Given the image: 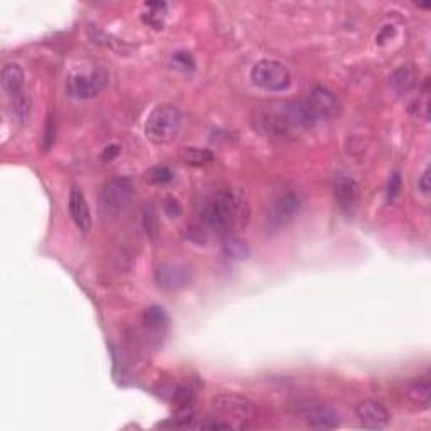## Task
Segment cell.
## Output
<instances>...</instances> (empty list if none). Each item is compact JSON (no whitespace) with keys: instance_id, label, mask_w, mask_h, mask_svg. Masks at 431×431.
Returning a JSON list of instances; mask_svg holds the SVG:
<instances>
[{"instance_id":"6da1fadb","label":"cell","mask_w":431,"mask_h":431,"mask_svg":"<svg viewBox=\"0 0 431 431\" xmlns=\"http://www.w3.org/2000/svg\"><path fill=\"white\" fill-rule=\"evenodd\" d=\"M248 199L240 191L219 189L211 194L200 206L199 216L209 229L217 234H236L249 223Z\"/></svg>"},{"instance_id":"7a4b0ae2","label":"cell","mask_w":431,"mask_h":431,"mask_svg":"<svg viewBox=\"0 0 431 431\" xmlns=\"http://www.w3.org/2000/svg\"><path fill=\"white\" fill-rule=\"evenodd\" d=\"M182 127V113L175 104H157L145 121V135L152 144L167 145L177 138Z\"/></svg>"},{"instance_id":"3957f363","label":"cell","mask_w":431,"mask_h":431,"mask_svg":"<svg viewBox=\"0 0 431 431\" xmlns=\"http://www.w3.org/2000/svg\"><path fill=\"white\" fill-rule=\"evenodd\" d=\"M212 409L216 416L228 423L231 428L242 430L248 428L249 421L254 418V404L248 397L224 392L212 399Z\"/></svg>"},{"instance_id":"277c9868","label":"cell","mask_w":431,"mask_h":431,"mask_svg":"<svg viewBox=\"0 0 431 431\" xmlns=\"http://www.w3.org/2000/svg\"><path fill=\"white\" fill-rule=\"evenodd\" d=\"M132 194V181L127 177H116L104 184L98 198V209L103 219L111 221L120 216V212L128 206Z\"/></svg>"},{"instance_id":"5b68a950","label":"cell","mask_w":431,"mask_h":431,"mask_svg":"<svg viewBox=\"0 0 431 431\" xmlns=\"http://www.w3.org/2000/svg\"><path fill=\"white\" fill-rule=\"evenodd\" d=\"M251 81L258 88L271 93L288 90L292 86V74L283 62L275 60H261L251 68Z\"/></svg>"},{"instance_id":"8992f818","label":"cell","mask_w":431,"mask_h":431,"mask_svg":"<svg viewBox=\"0 0 431 431\" xmlns=\"http://www.w3.org/2000/svg\"><path fill=\"white\" fill-rule=\"evenodd\" d=\"M296 414L307 421L310 428L334 430L338 426V414L329 406L317 401H303L296 406Z\"/></svg>"},{"instance_id":"52a82bcc","label":"cell","mask_w":431,"mask_h":431,"mask_svg":"<svg viewBox=\"0 0 431 431\" xmlns=\"http://www.w3.org/2000/svg\"><path fill=\"white\" fill-rule=\"evenodd\" d=\"M334 194H336V203L338 209L347 217H353L357 212L359 204H361V189L359 184L349 175H341L334 184Z\"/></svg>"},{"instance_id":"ba28073f","label":"cell","mask_w":431,"mask_h":431,"mask_svg":"<svg viewBox=\"0 0 431 431\" xmlns=\"http://www.w3.org/2000/svg\"><path fill=\"white\" fill-rule=\"evenodd\" d=\"M107 85V76L102 71L96 73H76L68 79V91L71 96L79 100L93 98Z\"/></svg>"},{"instance_id":"9c48e42d","label":"cell","mask_w":431,"mask_h":431,"mask_svg":"<svg viewBox=\"0 0 431 431\" xmlns=\"http://www.w3.org/2000/svg\"><path fill=\"white\" fill-rule=\"evenodd\" d=\"M300 207H302V199H300L296 192H283L271 203L270 216L268 217H270L271 224L278 226V228L280 226H287L295 219L296 214L300 212Z\"/></svg>"},{"instance_id":"30bf717a","label":"cell","mask_w":431,"mask_h":431,"mask_svg":"<svg viewBox=\"0 0 431 431\" xmlns=\"http://www.w3.org/2000/svg\"><path fill=\"white\" fill-rule=\"evenodd\" d=\"M317 118H337L342 111V103L334 91L325 86H315L307 98Z\"/></svg>"},{"instance_id":"8fae6325","label":"cell","mask_w":431,"mask_h":431,"mask_svg":"<svg viewBox=\"0 0 431 431\" xmlns=\"http://www.w3.org/2000/svg\"><path fill=\"white\" fill-rule=\"evenodd\" d=\"M359 421L367 430H383L391 423V411L381 401L364 399L355 408Z\"/></svg>"},{"instance_id":"7c38bea8","label":"cell","mask_w":431,"mask_h":431,"mask_svg":"<svg viewBox=\"0 0 431 431\" xmlns=\"http://www.w3.org/2000/svg\"><path fill=\"white\" fill-rule=\"evenodd\" d=\"M68 207H69L71 219L74 221V224L78 226V229H81L83 233L90 231L91 224H93V219H91L90 206H88L86 198L81 189H78V187L71 189Z\"/></svg>"},{"instance_id":"4fadbf2b","label":"cell","mask_w":431,"mask_h":431,"mask_svg":"<svg viewBox=\"0 0 431 431\" xmlns=\"http://www.w3.org/2000/svg\"><path fill=\"white\" fill-rule=\"evenodd\" d=\"M156 278L158 287L165 288V290H179L189 282V275H187L186 268L174 265V263H167V265L158 268Z\"/></svg>"},{"instance_id":"5bb4252c","label":"cell","mask_w":431,"mask_h":431,"mask_svg":"<svg viewBox=\"0 0 431 431\" xmlns=\"http://www.w3.org/2000/svg\"><path fill=\"white\" fill-rule=\"evenodd\" d=\"M418 79H420V74H418L416 68L413 64H403L392 71V74L389 76V85L397 95H404L416 88Z\"/></svg>"},{"instance_id":"9a60e30c","label":"cell","mask_w":431,"mask_h":431,"mask_svg":"<svg viewBox=\"0 0 431 431\" xmlns=\"http://www.w3.org/2000/svg\"><path fill=\"white\" fill-rule=\"evenodd\" d=\"M0 81H2V88L11 96L19 95L24 86V71L18 62H9L2 68V74H0Z\"/></svg>"},{"instance_id":"2e32d148","label":"cell","mask_w":431,"mask_h":431,"mask_svg":"<svg viewBox=\"0 0 431 431\" xmlns=\"http://www.w3.org/2000/svg\"><path fill=\"white\" fill-rule=\"evenodd\" d=\"M406 396H408V399L411 401L413 404H416L418 408L428 409L431 404L430 379L425 378L420 381H414V383H411L408 388H406Z\"/></svg>"},{"instance_id":"e0dca14e","label":"cell","mask_w":431,"mask_h":431,"mask_svg":"<svg viewBox=\"0 0 431 431\" xmlns=\"http://www.w3.org/2000/svg\"><path fill=\"white\" fill-rule=\"evenodd\" d=\"M223 251L226 256L233 259V261H245V259L251 256L249 246L241 238H238L236 234L223 236Z\"/></svg>"},{"instance_id":"ac0fdd59","label":"cell","mask_w":431,"mask_h":431,"mask_svg":"<svg viewBox=\"0 0 431 431\" xmlns=\"http://www.w3.org/2000/svg\"><path fill=\"white\" fill-rule=\"evenodd\" d=\"M182 162L191 167H204L214 162V153L207 149L200 147H184L181 150Z\"/></svg>"},{"instance_id":"d6986e66","label":"cell","mask_w":431,"mask_h":431,"mask_svg":"<svg viewBox=\"0 0 431 431\" xmlns=\"http://www.w3.org/2000/svg\"><path fill=\"white\" fill-rule=\"evenodd\" d=\"M144 324L149 330L160 332V330H164L167 327V324H169V315H167V312L162 307L152 305V307L145 308Z\"/></svg>"},{"instance_id":"ffe728a7","label":"cell","mask_w":431,"mask_h":431,"mask_svg":"<svg viewBox=\"0 0 431 431\" xmlns=\"http://www.w3.org/2000/svg\"><path fill=\"white\" fill-rule=\"evenodd\" d=\"M31 96L24 91H20L19 95L12 96V116L19 121V123H26L31 115Z\"/></svg>"},{"instance_id":"44dd1931","label":"cell","mask_w":431,"mask_h":431,"mask_svg":"<svg viewBox=\"0 0 431 431\" xmlns=\"http://www.w3.org/2000/svg\"><path fill=\"white\" fill-rule=\"evenodd\" d=\"M145 9H149V14H144V20L149 26L162 29L164 27V11L167 9V4L164 2H150L145 4Z\"/></svg>"},{"instance_id":"7402d4cb","label":"cell","mask_w":431,"mask_h":431,"mask_svg":"<svg viewBox=\"0 0 431 431\" xmlns=\"http://www.w3.org/2000/svg\"><path fill=\"white\" fill-rule=\"evenodd\" d=\"M409 113L414 116V118H420L428 121L430 118V95L428 91L425 90V93L421 96H418L414 102L409 104Z\"/></svg>"},{"instance_id":"603a6c76","label":"cell","mask_w":431,"mask_h":431,"mask_svg":"<svg viewBox=\"0 0 431 431\" xmlns=\"http://www.w3.org/2000/svg\"><path fill=\"white\" fill-rule=\"evenodd\" d=\"M172 179H174V172L167 165L153 167V169H150L147 174V181L150 184H158V186H160V184L170 182Z\"/></svg>"},{"instance_id":"cb8c5ba5","label":"cell","mask_w":431,"mask_h":431,"mask_svg":"<svg viewBox=\"0 0 431 431\" xmlns=\"http://www.w3.org/2000/svg\"><path fill=\"white\" fill-rule=\"evenodd\" d=\"M144 228L145 231H147L149 238H156L158 233V219L156 211H153V207H145L144 209Z\"/></svg>"},{"instance_id":"d4e9b609","label":"cell","mask_w":431,"mask_h":431,"mask_svg":"<svg viewBox=\"0 0 431 431\" xmlns=\"http://www.w3.org/2000/svg\"><path fill=\"white\" fill-rule=\"evenodd\" d=\"M164 211L165 214L169 217H179L182 214V204L179 203L177 198H174V196H167L164 200Z\"/></svg>"},{"instance_id":"484cf974","label":"cell","mask_w":431,"mask_h":431,"mask_svg":"<svg viewBox=\"0 0 431 431\" xmlns=\"http://www.w3.org/2000/svg\"><path fill=\"white\" fill-rule=\"evenodd\" d=\"M172 61L175 62V64L179 66V68H181V69H186V71L194 69V66H196V62H194V60H192V56H191L189 53H186V51H177V53H174Z\"/></svg>"},{"instance_id":"4316f807","label":"cell","mask_w":431,"mask_h":431,"mask_svg":"<svg viewBox=\"0 0 431 431\" xmlns=\"http://www.w3.org/2000/svg\"><path fill=\"white\" fill-rule=\"evenodd\" d=\"M399 192H401V175L395 172L391 175V179H389V184H388V199L392 200L397 194H399Z\"/></svg>"},{"instance_id":"83f0119b","label":"cell","mask_w":431,"mask_h":431,"mask_svg":"<svg viewBox=\"0 0 431 431\" xmlns=\"http://www.w3.org/2000/svg\"><path fill=\"white\" fill-rule=\"evenodd\" d=\"M418 187H420V191L423 194H428L431 189V182H430V167H426L425 172L421 174L420 181H418Z\"/></svg>"},{"instance_id":"f1b7e54d","label":"cell","mask_w":431,"mask_h":431,"mask_svg":"<svg viewBox=\"0 0 431 431\" xmlns=\"http://www.w3.org/2000/svg\"><path fill=\"white\" fill-rule=\"evenodd\" d=\"M118 153H120V147H118V145H110V147L104 149V152H103L102 158H103L104 162H110V160H113V158H115L116 156H118Z\"/></svg>"}]
</instances>
